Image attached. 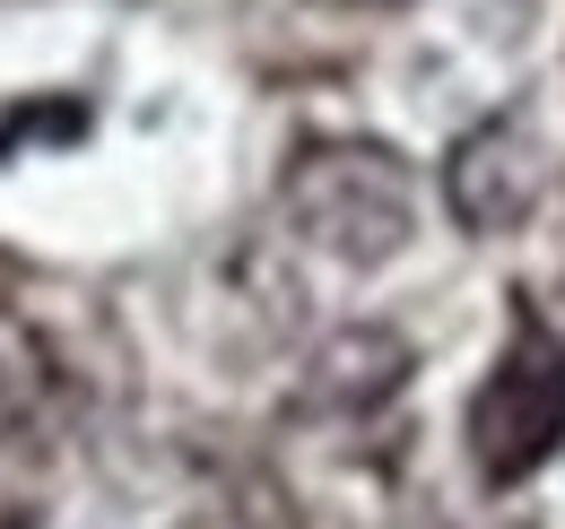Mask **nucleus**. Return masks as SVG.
I'll return each mask as SVG.
<instances>
[{
	"mask_svg": "<svg viewBox=\"0 0 565 529\" xmlns=\"http://www.w3.org/2000/svg\"><path fill=\"white\" fill-rule=\"evenodd\" d=\"M279 217L305 252L340 269H383L418 235V174L383 139H305L287 156Z\"/></svg>",
	"mask_w": 565,
	"mask_h": 529,
	"instance_id": "f257e3e1",
	"label": "nucleus"
},
{
	"mask_svg": "<svg viewBox=\"0 0 565 529\" xmlns=\"http://www.w3.org/2000/svg\"><path fill=\"white\" fill-rule=\"evenodd\" d=\"M461 443H470L479 486H495V495L531 486V477L565 452V338L557 331L522 322V331L504 338V356L488 365V382L470 391Z\"/></svg>",
	"mask_w": 565,
	"mask_h": 529,
	"instance_id": "f03ea898",
	"label": "nucleus"
},
{
	"mask_svg": "<svg viewBox=\"0 0 565 529\" xmlns=\"http://www.w3.org/2000/svg\"><path fill=\"white\" fill-rule=\"evenodd\" d=\"M557 183V156H548V131L531 114H488L444 148V208L461 235H522L540 217V199Z\"/></svg>",
	"mask_w": 565,
	"mask_h": 529,
	"instance_id": "7ed1b4c3",
	"label": "nucleus"
},
{
	"mask_svg": "<svg viewBox=\"0 0 565 529\" xmlns=\"http://www.w3.org/2000/svg\"><path fill=\"white\" fill-rule=\"evenodd\" d=\"M409 374H418V347L392 331V322H349V331H331L305 356V374H296V391H287V417H305V425L374 417L383 399L409 391Z\"/></svg>",
	"mask_w": 565,
	"mask_h": 529,
	"instance_id": "20e7f679",
	"label": "nucleus"
},
{
	"mask_svg": "<svg viewBox=\"0 0 565 529\" xmlns=\"http://www.w3.org/2000/svg\"><path fill=\"white\" fill-rule=\"evenodd\" d=\"M540 9H548V0H470V18L488 26L495 44H522V35L540 26Z\"/></svg>",
	"mask_w": 565,
	"mask_h": 529,
	"instance_id": "39448f33",
	"label": "nucleus"
},
{
	"mask_svg": "<svg viewBox=\"0 0 565 529\" xmlns=\"http://www.w3.org/2000/svg\"><path fill=\"white\" fill-rule=\"evenodd\" d=\"M305 9H340V18H392V9H409V0H305Z\"/></svg>",
	"mask_w": 565,
	"mask_h": 529,
	"instance_id": "423d86ee",
	"label": "nucleus"
},
{
	"mask_svg": "<svg viewBox=\"0 0 565 529\" xmlns=\"http://www.w3.org/2000/svg\"><path fill=\"white\" fill-rule=\"evenodd\" d=\"M18 287H26V261H18V252H0V313H18Z\"/></svg>",
	"mask_w": 565,
	"mask_h": 529,
	"instance_id": "0eeeda50",
	"label": "nucleus"
}]
</instances>
